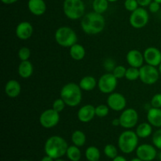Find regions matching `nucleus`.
<instances>
[{
    "mask_svg": "<svg viewBox=\"0 0 161 161\" xmlns=\"http://www.w3.org/2000/svg\"><path fill=\"white\" fill-rule=\"evenodd\" d=\"M105 26V20L102 14L91 12L83 16L81 28L88 35H97L102 32Z\"/></svg>",
    "mask_w": 161,
    "mask_h": 161,
    "instance_id": "nucleus-1",
    "label": "nucleus"
},
{
    "mask_svg": "<svg viewBox=\"0 0 161 161\" xmlns=\"http://www.w3.org/2000/svg\"><path fill=\"white\" fill-rule=\"evenodd\" d=\"M69 148L68 143L62 137L52 136L47 140L44 146V150L47 156L53 159H59L65 155Z\"/></svg>",
    "mask_w": 161,
    "mask_h": 161,
    "instance_id": "nucleus-2",
    "label": "nucleus"
},
{
    "mask_svg": "<svg viewBox=\"0 0 161 161\" xmlns=\"http://www.w3.org/2000/svg\"><path fill=\"white\" fill-rule=\"evenodd\" d=\"M61 98L69 107H75L82 101V89L76 83H69L64 85L61 90Z\"/></svg>",
    "mask_w": 161,
    "mask_h": 161,
    "instance_id": "nucleus-3",
    "label": "nucleus"
},
{
    "mask_svg": "<svg viewBox=\"0 0 161 161\" xmlns=\"http://www.w3.org/2000/svg\"><path fill=\"white\" fill-rule=\"evenodd\" d=\"M138 136L132 130H125L123 132L118 139V146L124 153L129 154L138 148Z\"/></svg>",
    "mask_w": 161,
    "mask_h": 161,
    "instance_id": "nucleus-4",
    "label": "nucleus"
},
{
    "mask_svg": "<svg viewBox=\"0 0 161 161\" xmlns=\"http://www.w3.org/2000/svg\"><path fill=\"white\" fill-rule=\"evenodd\" d=\"M63 9L68 18L78 20L84 15L85 6L82 0H64Z\"/></svg>",
    "mask_w": 161,
    "mask_h": 161,
    "instance_id": "nucleus-5",
    "label": "nucleus"
},
{
    "mask_svg": "<svg viewBox=\"0 0 161 161\" xmlns=\"http://www.w3.org/2000/svg\"><path fill=\"white\" fill-rule=\"evenodd\" d=\"M55 40L58 45L71 47L77 42V36L73 29L69 27H61L55 32Z\"/></svg>",
    "mask_w": 161,
    "mask_h": 161,
    "instance_id": "nucleus-6",
    "label": "nucleus"
},
{
    "mask_svg": "<svg viewBox=\"0 0 161 161\" xmlns=\"http://www.w3.org/2000/svg\"><path fill=\"white\" fill-rule=\"evenodd\" d=\"M139 79L142 83L147 85H152L157 83L160 76V72L155 66L146 64L139 69Z\"/></svg>",
    "mask_w": 161,
    "mask_h": 161,
    "instance_id": "nucleus-7",
    "label": "nucleus"
},
{
    "mask_svg": "<svg viewBox=\"0 0 161 161\" xmlns=\"http://www.w3.org/2000/svg\"><path fill=\"white\" fill-rule=\"evenodd\" d=\"M117 80L113 73L104 74L97 82L98 89L103 94H111L116 88Z\"/></svg>",
    "mask_w": 161,
    "mask_h": 161,
    "instance_id": "nucleus-8",
    "label": "nucleus"
},
{
    "mask_svg": "<svg viewBox=\"0 0 161 161\" xmlns=\"http://www.w3.org/2000/svg\"><path fill=\"white\" fill-rule=\"evenodd\" d=\"M149 14L142 7H138L135 11L131 12L130 16V25L135 28H142L146 26L149 22Z\"/></svg>",
    "mask_w": 161,
    "mask_h": 161,
    "instance_id": "nucleus-9",
    "label": "nucleus"
},
{
    "mask_svg": "<svg viewBox=\"0 0 161 161\" xmlns=\"http://www.w3.org/2000/svg\"><path fill=\"white\" fill-rule=\"evenodd\" d=\"M60 120V114L53 108L45 110L39 117V123L45 128H52L58 125Z\"/></svg>",
    "mask_w": 161,
    "mask_h": 161,
    "instance_id": "nucleus-10",
    "label": "nucleus"
},
{
    "mask_svg": "<svg viewBox=\"0 0 161 161\" xmlns=\"http://www.w3.org/2000/svg\"><path fill=\"white\" fill-rule=\"evenodd\" d=\"M119 120L122 127L126 129L132 128L135 127L138 122V112L134 108H127L121 113Z\"/></svg>",
    "mask_w": 161,
    "mask_h": 161,
    "instance_id": "nucleus-11",
    "label": "nucleus"
},
{
    "mask_svg": "<svg viewBox=\"0 0 161 161\" xmlns=\"http://www.w3.org/2000/svg\"><path fill=\"white\" fill-rule=\"evenodd\" d=\"M127 100L123 94L119 93H111L107 99V105L114 111L119 112L125 108Z\"/></svg>",
    "mask_w": 161,
    "mask_h": 161,
    "instance_id": "nucleus-12",
    "label": "nucleus"
},
{
    "mask_svg": "<svg viewBox=\"0 0 161 161\" xmlns=\"http://www.w3.org/2000/svg\"><path fill=\"white\" fill-rule=\"evenodd\" d=\"M138 158L143 161H153L157 157V149L149 144H142L136 149Z\"/></svg>",
    "mask_w": 161,
    "mask_h": 161,
    "instance_id": "nucleus-13",
    "label": "nucleus"
},
{
    "mask_svg": "<svg viewBox=\"0 0 161 161\" xmlns=\"http://www.w3.org/2000/svg\"><path fill=\"white\" fill-rule=\"evenodd\" d=\"M144 59L146 64L152 66L160 65L161 63V52L157 47H148L144 51Z\"/></svg>",
    "mask_w": 161,
    "mask_h": 161,
    "instance_id": "nucleus-14",
    "label": "nucleus"
},
{
    "mask_svg": "<svg viewBox=\"0 0 161 161\" xmlns=\"http://www.w3.org/2000/svg\"><path fill=\"white\" fill-rule=\"evenodd\" d=\"M33 33V27L28 21H22L17 25L16 28V36L18 39L26 40L29 39Z\"/></svg>",
    "mask_w": 161,
    "mask_h": 161,
    "instance_id": "nucleus-15",
    "label": "nucleus"
},
{
    "mask_svg": "<svg viewBox=\"0 0 161 161\" xmlns=\"http://www.w3.org/2000/svg\"><path fill=\"white\" fill-rule=\"evenodd\" d=\"M96 116L95 107L92 105H86L80 108L77 113L79 120L82 123H88Z\"/></svg>",
    "mask_w": 161,
    "mask_h": 161,
    "instance_id": "nucleus-16",
    "label": "nucleus"
},
{
    "mask_svg": "<svg viewBox=\"0 0 161 161\" xmlns=\"http://www.w3.org/2000/svg\"><path fill=\"white\" fill-rule=\"evenodd\" d=\"M126 59L130 67L138 68V69L143 65V62L145 61L144 55L137 50H130L127 53Z\"/></svg>",
    "mask_w": 161,
    "mask_h": 161,
    "instance_id": "nucleus-17",
    "label": "nucleus"
},
{
    "mask_svg": "<svg viewBox=\"0 0 161 161\" xmlns=\"http://www.w3.org/2000/svg\"><path fill=\"white\" fill-rule=\"evenodd\" d=\"M28 7L30 12L36 16L42 15L47 9V6L43 0H29Z\"/></svg>",
    "mask_w": 161,
    "mask_h": 161,
    "instance_id": "nucleus-18",
    "label": "nucleus"
},
{
    "mask_svg": "<svg viewBox=\"0 0 161 161\" xmlns=\"http://www.w3.org/2000/svg\"><path fill=\"white\" fill-rule=\"evenodd\" d=\"M20 91H21L20 84L15 80H9L5 86V93L8 97L11 98L17 97L20 94Z\"/></svg>",
    "mask_w": 161,
    "mask_h": 161,
    "instance_id": "nucleus-19",
    "label": "nucleus"
},
{
    "mask_svg": "<svg viewBox=\"0 0 161 161\" xmlns=\"http://www.w3.org/2000/svg\"><path fill=\"white\" fill-rule=\"evenodd\" d=\"M148 122L156 127H161V109L158 108H152L148 111Z\"/></svg>",
    "mask_w": 161,
    "mask_h": 161,
    "instance_id": "nucleus-20",
    "label": "nucleus"
},
{
    "mask_svg": "<svg viewBox=\"0 0 161 161\" xmlns=\"http://www.w3.org/2000/svg\"><path fill=\"white\" fill-rule=\"evenodd\" d=\"M33 65L29 61H23L18 66V74L21 78L28 79L32 75Z\"/></svg>",
    "mask_w": 161,
    "mask_h": 161,
    "instance_id": "nucleus-21",
    "label": "nucleus"
},
{
    "mask_svg": "<svg viewBox=\"0 0 161 161\" xmlns=\"http://www.w3.org/2000/svg\"><path fill=\"white\" fill-rule=\"evenodd\" d=\"M69 53H70L71 58L75 61H81L86 55V50L83 46L75 43L70 47Z\"/></svg>",
    "mask_w": 161,
    "mask_h": 161,
    "instance_id": "nucleus-22",
    "label": "nucleus"
},
{
    "mask_svg": "<svg viewBox=\"0 0 161 161\" xmlns=\"http://www.w3.org/2000/svg\"><path fill=\"white\" fill-rule=\"evenodd\" d=\"M79 85L83 91H90L95 88L96 85H97V81L94 77L91 76V75H86L81 79Z\"/></svg>",
    "mask_w": 161,
    "mask_h": 161,
    "instance_id": "nucleus-23",
    "label": "nucleus"
},
{
    "mask_svg": "<svg viewBox=\"0 0 161 161\" xmlns=\"http://www.w3.org/2000/svg\"><path fill=\"white\" fill-rule=\"evenodd\" d=\"M152 131V125L149 123H142L138 126L135 133L137 134L138 138H146L150 136Z\"/></svg>",
    "mask_w": 161,
    "mask_h": 161,
    "instance_id": "nucleus-24",
    "label": "nucleus"
},
{
    "mask_svg": "<svg viewBox=\"0 0 161 161\" xmlns=\"http://www.w3.org/2000/svg\"><path fill=\"white\" fill-rule=\"evenodd\" d=\"M86 135L83 131L80 130H75L72 135V142L75 146L78 147L84 146L86 143Z\"/></svg>",
    "mask_w": 161,
    "mask_h": 161,
    "instance_id": "nucleus-25",
    "label": "nucleus"
},
{
    "mask_svg": "<svg viewBox=\"0 0 161 161\" xmlns=\"http://www.w3.org/2000/svg\"><path fill=\"white\" fill-rule=\"evenodd\" d=\"M67 157L71 161H80L81 159V151L76 146H69L66 152Z\"/></svg>",
    "mask_w": 161,
    "mask_h": 161,
    "instance_id": "nucleus-26",
    "label": "nucleus"
},
{
    "mask_svg": "<svg viewBox=\"0 0 161 161\" xmlns=\"http://www.w3.org/2000/svg\"><path fill=\"white\" fill-rule=\"evenodd\" d=\"M86 160L88 161H97L100 160L101 153L99 149L95 146H90L85 152Z\"/></svg>",
    "mask_w": 161,
    "mask_h": 161,
    "instance_id": "nucleus-27",
    "label": "nucleus"
},
{
    "mask_svg": "<svg viewBox=\"0 0 161 161\" xmlns=\"http://www.w3.org/2000/svg\"><path fill=\"white\" fill-rule=\"evenodd\" d=\"M108 7V0H94L93 2V9L94 11L102 14L107 10Z\"/></svg>",
    "mask_w": 161,
    "mask_h": 161,
    "instance_id": "nucleus-28",
    "label": "nucleus"
},
{
    "mask_svg": "<svg viewBox=\"0 0 161 161\" xmlns=\"http://www.w3.org/2000/svg\"><path fill=\"white\" fill-rule=\"evenodd\" d=\"M140 76V71L138 68L130 67L127 69L125 77L127 80L130 81H135L137 80Z\"/></svg>",
    "mask_w": 161,
    "mask_h": 161,
    "instance_id": "nucleus-29",
    "label": "nucleus"
},
{
    "mask_svg": "<svg viewBox=\"0 0 161 161\" xmlns=\"http://www.w3.org/2000/svg\"><path fill=\"white\" fill-rule=\"evenodd\" d=\"M104 153L108 158L114 159L118 156V150L116 146L112 144H108L104 148Z\"/></svg>",
    "mask_w": 161,
    "mask_h": 161,
    "instance_id": "nucleus-30",
    "label": "nucleus"
},
{
    "mask_svg": "<svg viewBox=\"0 0 161 161\" xmlns=\"http://www.w3.org/2000/svg\"><path fill=\"white\" fill-rule=\"evenodd\" d=\"M109 112V107L105 105H99L95 107L96 116L100 118L105 117L108 114Z\"/></svg>",
    "mask_w": 161,
    "mask_h": 161,
    "instance_id": "nucleus-31",
    "label": "nucleus"
},
{
    "mask_svg": "<svg viewBox=\"0 0 161 161\" xmlns=\"http://www.w3.org/2000/svg\"><path fill=\"white\" fill-rule=\"evenodd\" d=\"M31 56V51L28 47H21L18 51V58L21 61H28Z\"/></svg>",
    "mask_w": 161,
    "mask_h": 161,
    "instance_id": "nucleus-32",
    "label": "nucleus"
},
{
    "mask_svg": "<svg viewBox=\"0 0 161 161\" xmlns=\"http://www.w3.org/2000/svg\"><path fill=\"white\" fill-rule=\"evenodd\" d=\"M126 72H127V69L124 65H117L113 69V74L116 78L121 79L123 77H125Z\"/></svg>",
    "mask_w": 161,
    "mask_h": 161,
    "instance_id": "nucleus-33",
    "label": "nucleus"
},
{
    "mask_svg": "<svg viewBox=\"0 0 161 161\" xmlns=\"http://www.w3.org/2000/svg\"><path fill=\"white\" fill-rule=\"evenodd\" d=\"M66 104L64 103V101L61 98H58L57 100H55L53 103V109H54L55 111L58 112V113H61L64 110V107H65Z\"/></svg>",
    "mask_w": 161,
    "mask_h": 161,
    "instance_id": "nucleus-34",
    "label": "nucleus"
},
{
    "mask_svg": "<svg viewBox=\"0 0 161 161\" xmlns=\"http://www.w3.org/2000/svg\"><path fill=\"white\" fill-rule=\"evenodd\" d=\"M124 6H125L126 9L130 11V12H133L138 8V3L137 0H126L124 3Z\"/></svg>",
    "mask_w": 161,
    "mask_h": 161,
    "instance_id": "nucleus-35",
    "label": "nucleus"
},
{
    "mask_svg": "<svg viewBox=\"0 0 161 161\" xmlns=\"http://www.w3.org/2000/svg\"><path fill=\"white\" fill-rule=\"evenodd\" d=\"M153 143L157 149H161V129L157 130L153 135Z\"/></svg>",
    "mask_w": 161,
    "mask_h": 161,
    "instance_id": "nucleus-36",
    "label": "nucleus"
},
{
    "mask_svg": "<svg viewBox=\"0 0 161 161\" xmlns=\"http://www.w3.org/2000/svg\"><path fill=\"white\" fill-rule=\"evenodd\" d=\"M151 105L153 108H161V94H157L151 99Z\"/></svg>",
    "mask_w": 161,
    "mask_h": 161,
    "instance_id": "nucleus-37",
    "label": "nucleus"
},
{
    "mask_svg": "<svg viewBox=\"0 0 161 161\" xmlns=\"http://www.w3.org/2000/svg\"><path fill=\"white\" fill-rule=\"evenodd\" d=\"M149 10H150L151 13H157L159 10H160V3H158L157 2H152V3H150V5L149 6Z\"/></svg>",
    "mask_w": 161,
    "mask_h": 161,
    "instance_id": "nucleus-38",
    "label": "nucleus"
},
{
    "mask_svg": "<svg viewBox=\"0 0 161 161\" xmlns=\"http://www.w3.org/2000/svg\"><path fill=\"white\" fill-rule=\"evenodd\" d=\"M105 69H108V70H113V69H114V68L116 67V66H115L114 62H113L112 60L108 59L105 61Z\"/></svg>",
    "mask_w": 161,
    "mask_h": 161,
    "instance_id": "nucleus-39",
    "label": "nucleus"
},
{
    "mask_svg": "<svg viewBox=\"0 0 161 161\" xmlns=\"http://www.w3.org/2000/svg\"><path fill=\"white\" fill-rule=\"evenodd\" d=\"M138 5L141 6H147L150 5V3H152V0H137Z\"/></svg>",
    "mask_w": 161,
    "mask_h": 161,
    "instance_id": "nucleus-40",
    "label": "nucleus"
},
{
    "mask_svg": "<svg viewBox=\"0 0 161 161\" xmlns=\"http://www.w3.org/2000/svg\"><path fill=\"white\" fill-rule=\"evenodd\" d=\"M112 124L115 127H117V126L120 125V120H119V118H116V119H113L112 121Z\"/></svg>",
    "mask_w": 161,
    "mask_h": 161,
    "instance_id": "nucleus-41",
    "label": "nucleus"
},
{
    "mask_svg": "<svg viewBox=\"0 0 161 161\" xmlns=\"http://www.w3.org/2000/svg\"><path fill=\"white\" fill-rule=\"evenodd\" d=\"M113 161H127L126 160L125 157H122V156H117L116 158L113 159Z\"/></svg>",
    "mask_w": 161,
    "mask_h": 161,
    "instance_id": "nucleus-42",
    "label": "nucleus"
},
{
    "mask_svg": "<svg viewBox=\"0 0 161 161\" xmlns=\"http://www.w3.org/2000/svg\"><path fill=\"white\" fill-rule=\"evenodd\" d=\"M54 159H53L52 157H50V156H46V157H42V160H41V161H54L53 160Z\"/></svg>",
    "mask_w": 161,
    "mask_h": 161,
    "instance_id": "nucleus-43",
    "label": "nucleus"
},
{
    "mask_svg": "<svg viewBox=\"0 0 161 161\" xmlns=\"http://www.w3.org/2000/svg\"><path fill=\"white\" fill-rule=\"evenodd\" d=\"M1 1L3 2L4 4L9 5V4H12V3H14L15 2H17V0H1Z\"/></svg>",
    "mask_w": 161,
    "mask_h": 161,
    "instance_id": "nucleus-44",
    "label": "nucleus"
},
{
    "mask_svg": "<svg viewBox=\"0 0 161 161\" xmlns=\"http://www.w3.org/2000/svg\"><path fill=\"white\" fill-rule=\"evenodd\" d=\"M130 161H143V160H140L139 158H138V157H137V158H134V159H132V160H130Z\"/></svg>",
    "mask_w": 161,
    "mask_h": 161,
    "instance_id": "nucleus-45",
    "label": "nucleus"
},
{
    "mask_svg": "<svg viewBox=\"0 0 161 161\" xmlns=\"http://www.w3.org/2000/svg\"><path fill=\"white\" fill-rule=\"evenodd\" d=\"M158 158L159 160H160V161H161V151L160 153H159V155H158Z\"/></svg>",
    "mask_w": 161,
    "mask_h": 161,
    "instance_id": "nucleus-46",
    "label": "nucleus"
},
{
    "mask_svg": "<svg viewBox=\"0 0 161 161\" xmlns=\"http://www.w3.org/2000/svg\"><path fill=\"white\" fill-rule=\"evenodd\" d=\"M159 72H160V73L161 74V63L160 65H159Z\"/></svg>",
    "mask_w": 161,
    "mask_h": 161,
    "instance_id": "nucleus-47",
    "label": "nucleus"
},
{
    "mask_svg": "<svg viewBox=\"0 0 161 161\" xmlns=\"http://www.w3.org/2000/svg\"><path fill=\"white\" fill-rule=\"evenodd\" d=\"M54 161H65V160H61V159H56V160H55Z\"/></svg>",
    "mask_w": 161,
    "mask_h": 161,
    "instance_id": "nucleus-48",
    "label": "nucleus"
},
{
    "mask_svg": "<svg viewBox=\"0 0 161 161\" xmlns=\"http://www.w3.org/2000/svg\"><path fill=\"white\" fill-rule=\"evenodd\" d=\"M155 2H157L158 3H160V4H161V0H154Z\"/></svg>",
    "mask_w": 161,
    "mask_h": 161,
    "instance_id": "nucleus-49",
    "label": "nucleus"
},
{
    "mask_svg": "<svg viewBox=\"0 0 161 161\" xmlns=\"http://www.w3.org/2000/svg\"><path fill=\"white\" fill-rule=\"evenodd\" d=\"M108 2H111V3H113V2H116L117 0H108Z\"/></svg>",
    "mask_w": 161,
    "mask_h": 161,
    "instance_id": "nucleus-50",
    "label": "nucleus"
},
{
    "mask_svg": "<svg viewBox=\"0 0 161 161\" xmlns=\"http://www.w3.org/2000/svg\"><path fill=\"white\" fill-rule=\"evenodd\" d=\"M19 161H30V160H19Z\"/></svg>",
    "mask_w": 161,
    "mask_h": 161,
    "instance_id": "nucleus-51",
    "label": "nucleus"
},
{
    "mask_svg": "<svg viewBox=\"0 0 161 161\" xmlns=\"http://www.w3.org/2000/svg\"><path fill=\"white\" fill-rule=\"evenodd\" d=\"M97 161H100V160H97Z\"/></svg>",
    "mask_w": 161,
    "mask_h": 161,
    "instance_id": "nucleus-52",
    "label": "nucleus"
},
{
    "mask_svg": "<svg viewBox=\"0 0 161 161\" xmlns=\"http://www.w3.org/2000/svg\"><path fill=\"white\" fill-rule=\"evenodd\" d=\"M87 161H88V160H87Z\"/></svg>",
    "mask_w": 161,
    "mask_h": 161,
    "instance_id": "nucleus-53",
    "label": "nucleus"
}]
</instances>
